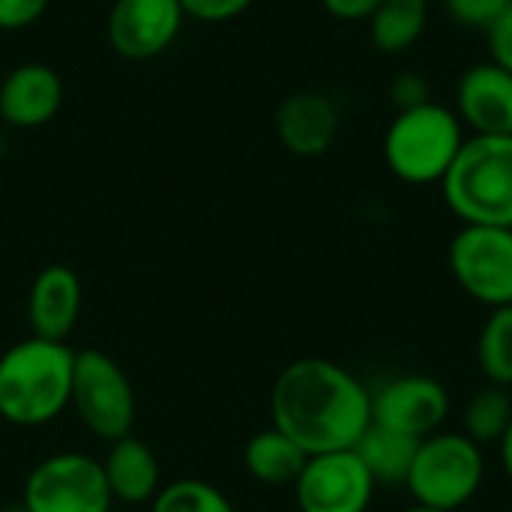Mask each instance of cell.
I'll return each instance as SVG.
<instances>
[{"label":"cell","instance_id":"cell-1","mask_svg":"<svg viewBox=\"0 0 512 512\" xmlns=\"http://www.w3.org/2000/svg\"><path fill=\"white\" fill-rule=\"evenodd\" d=\"M270 417L306 456L354 450L372 426V393L345 366L303 357L279 372Z\"/></svg>","mask_w":512,"mask_h":512},{"label":"cell","instance_id":"cell-2","mask_svg":"<svg viewBox=\"0 0 512 512\" xmlns=\"http://www.w3.org/2000/svg\"><path fill=\"white\" fill-rule=\"evenodd\" d=\"M75 351L66 342L27 336L0 354V417L18 429L54 423L72 396Z\"/></svg>","mask_w":512,"mask_h":512},{"label":"cell","instance_id":"cell-3","mask_svg":"<svg viewBox=\"0 0 512 512\" xmlns=\"http://www.w3.org/2000/svg\"><path fill=\"white\" fill-rule=\"evenodd\" d=\"M441 189L462 225L512 228V135H468Z\"/></svg>","mask_w":512,"mask_h":512},{"label":"cell","instance_id":"cell-4","mask_svg":"<svg viewBox=\"0 0 512 512\" xmlns=\"http://www.w3.org/2000/svg\"><path fill=\"white\" fill-rule=\"evenodd\" d=\"M465 144V126L453 108L426 102L399 111L384 135V162L393 177L411 186L441 183Z\"/></svg>","mask_w":512,"mask_h":512},{"label":"cell","instance_id":"cell-5","mask_svg":"<svg viewBox=\"0 0 512 512\" xmlns=\"http://www.w3.org/2000/svg\"><path fill=\"white\" fill-rule=\"evenodd\" d=\"M486 477L483 447L465 432H435L420 441L405 489L414 504L453 512L477 498Z\"/></svg>","mask_w":512,"mask_h":512},{"label":"cell","instance_id":"cell-6","mask_svg":"<svg viewBox=\"0 0 512 512\" xmlns=\"http://www.w3.org/2000/svg\"><path fill=\"white\" fill-rule=\"evenodd\" d=\"M69 408L99 441H120L135 426V390L129 375L105 351H75Z\"/></svg>","mask_w":512,"mask_h":512},{"label":"cell","instance_id":"cell-7","mask_svg":"<svg viewBox=\"0 0 512 512\" xmlns=\"http://www.w3.org/2000/svg\"><path fill=\"white\" fill-rule=\"evenodd\" d=\"M21 507L27 512H111L114 501L99 459L87 453H54L27 474Z\"/></svg>","mask_w":512,"mask_h":512},{"label":"cell","instance_id":"cell-8","mask_svg":"<svg viewBox=\"0 0 512 512\" xmlns=\"http://www.w3.org/2000/svg\"><path fill=\"white\" fill-rule=\"evenodd\" d=\"M450 270L477 303L512 306V228L462 225L450 243Z\"/></svg>","mask_w":512,"mask_h":512},{"label":"cell","instance_id":"cell-9","mask_svg":"<svg viewBox=\"0 0 512 512\" xmlns=\"http://www.w3.org/2000/svg\"><path fill=\"white\" fill-rule=\"evenodd\" d=\"M294 498L300 512H366L375 498V480L354 450L318 453L306 459Z\"/></svg>","mask_w":512,"mask_h":512},{"label":"cell","instance_id":"cell-10","mask_svg":"<svg viewBox=\"0 0 512 512\" xmlns=\"http://www.w3.org/2000/svg\"><path fill=\"white\" fill-rule=\"evenodd\" d=\"M450 414V393L429 375H402L372 393V423L408 438L441 432Z\"/></svg>","mask_w":512,"mask_h":512},{"label":"cell","instance_id":"cell-11","mask_svg":"<svg viewBox=\"0 0 512 512\" xmlns=\"http://www.w3.org/2000/svg\"><path fill=\"white\" fill-rule=\"evenodd\" d=\"M180 0H114L108 45L126 60H150L168 51L183 27Z\"/></svg>","mask_w":512,"mask_h":512},{"label":"cell","instance_id":"cell-12","mask_svg":"<svg viewBox=\"0 0 512 512\" xmlns=\"http://www.w3.org/2000/svg\"><path fill=\"white\" fill-rule=\"evenodd\" d=\"M453 111L471 135H512V75L492 60L465 69Z\"/></svg>","mask_w":512,"mask_h":512},{"label":"cell","instance_id":"cell-13","mask_svg":"<svg viewBox=\"0 0 512 512\" xmlns=\"http://www.w3.org/2000/svg\"><path fill=\"white\" fill-rule=\"evenodd\" d=\"M84 303L81 279L66 264H51L36 273L30 294H27V321L30 336L66 342L78 324Z\"/></svg>","mask_w":512,"mask_h":512},{"label":"cell","instance_id":"cell-14","mask_svg":"<svg viewBox=\"0 0 512 512\" xmlns=\"http://www.w3.org/2000/svg\"><path fill=\"white\" fill-rule=\"evenodd\" d=\"M63 105V81L48 63H21L0 84V120L12 129H39Z\"/></svg>","mask_w":512,"mask_h":512},{"label":"cell","instance_id":"cell-15","mask_svg":"<svg viewBox=\"0 0 512 512\" xmlns=\"http://www.w3.org/2000/svg\"><path fill=\"white\" fill-rule=\"evenodd\" d=\"M276 135L294 156H321L339 135V108L315 90L291 93L276 108Z\"/></svg>","mask_w":512,"mask_h":512},{"label":"cell","instance_id":"cell-16","mask_svg":"<svg viewBox=\"0 0 512 512\" xmlns=\"http://www.w3.org/2000/svg\"><path fill=\"white\" fill-rule=\"evenodd\" d=\"M102 471H105L111 501L126 507V510L150 504L162 489L159 459L135 435H126V438L108 444V453L102 459Z\"/></svg>","mask_w":512,"mask_h":512},{"label":"cell","instance_id":"cell-17","mask_svg":"<svg viewBox=\"0 0 512 512\" xmlns=\"http://www.w3.org/2000/svg\"><path fill=\"white\" fill-rule=\"evenodd\" d=\"M306 453L276 426L255 432L243 447V465L249 477L261 486H294L300 471L306 468Z\"/></svg>","mask_w":512,"mask_h":512},{"label":"cell","instance_id":"cell-18","mask_svg":"<svg viewBox=\"0 0 512 512\" xmlns=\"http://www.w3.org/2000/svg\"><path fill=\"white\" fill-rule=\"evenodd\" d=\"M417 450H420L417 438L390 432V429L375 426V423L363 432V438L354 447V453L360 456V462L372 474L375 486H399V483L405 486Z\"/></svg>","mask_w":512,"mask_h":512},{"label":"cell","instance_id":"cell-19","mask_svg":"<svg viewBox=\"0 0 512 512\" xmlns=\"http://www.w3.org/2000/svg\"><path fill=\"white\" fill-rule=\"evenodd\" d=\"M429 27V0H381L369 18L372 45L384 54H405Z\"/></svg>","mask_w":512,"mask_h":512},{"label":"cell","instance_id":"cell-20","mask_svg":"<svg viewBox=\"0 0 512 512\" xmlns=\"http://www.w3.org/2000/svg\"><path fill=\"white\" fill-rule=\"evenodd\" d=\"M512 423V396L507 387H498V384H489L483 387L465 408V417H462V426H465V435L486 447V444H501V438L507 435Z\"/></svg>","mask_w":512,"mask_h":512},{"label":"cell","instance_id":"cell-21","mask_svg":"<svg viewBox=\"0 0 512 512\" xmlns=\"http://www.w3.org/2000/svg\"><path fill=\"white\" fill-rule=\"evenodd\" d=\"M477 360L489 384L512 387V306L492 309L477 339Z\"/></svg>","mask_w":512,"mask_h":512},{"label":"cell","instance_id":"cell-22","mask_svg":"<svg viewBox=\"0 0 512 512\" xmlns=\"http://www.w3.org/2000/svg\"><path fill=\"white\" fill-rule=\"evenodd\" d=\"M150 512H237L228 495L207 480H174L150 501Z\"/></svg>","mask_w":512,"mask_h":512},{"label":"cell","instance_id":"cell-23","mask_svg":"<svg viewBox=\"0 0 512 512\" xmlns=\"http://www.w3.org/2000/svg\"><path fill=\"white\" fill-rule=\"evenodd\" d=\"M450 18L459 27H471V30H489V24L507 12L512 6V0H444Z\"/></svg>","mask_w":512,"mask_h":512},{"label":"cell","instance_id":"cell-24","mask_svg":"<svg viewBox=\"0 0 512 512\" xmlns=\"http://www.w3.org/2000/svg\"><path fill=\"white\" fill-rule=\"evenodd\" d=\"M390 102L396 105V114L399 111H411V108H420L426 102H432L429 96V81L417 72H399L393 81H390Z\"/></svg>","mask_w":512,"mask_h":512},{"label":"cell","instance_id":"cell-25","mask_svg":"<svg viewBox=\"0 0 512 512\" xmlns=\"http://www.w3.org/2000/svg\"><path fill=\"white\" fill-rule=\"evenodd\" d=\"M252 3L255 0H180L186 15H192L195 21H207V24L231 21L243 15Z\"/></svg>","mask_w":512,"mask_h":512},{"label":"cell","instance_id":"cell-26","mask_svg":"<svg viewBox=\"0 0 512 512\" xmlns=\"http://www.w3.org/2000/svg\"><path fill=\"white\" fill-rule=\"evenodd\" d=\"M486 42H489V60L512 75V6L489 24Z\"/></svg>","mask_w":512,"mask_h":512},{"label":"cell","instance_id":"cell-27","mask_svg":"<svg viewBox=\"0 0 512 512\" xmlns=\"http://www.w3.org/2000/svg\"><path fill=\"white\" fill-rule=\"evenodd\" d=\"M51 0H0V30H24L42 18Z\"/></svg>","mask_w":512,"mask_h":512},{"label":"cell","instance_id":"cell-28","mask_svg":"<svg viewBox=\"0 0 512 512\" xmlns=\"http://www.w3.org/2000/svg\"><path fill=\"white\" fill-rule=\"evenodd\" d=\"M324 9L339 21H369L381 0H321Z\"/></svg>","mask_w":512,"mask_h":512},{"label":"cell","instance_id":"cell-29","mask_svg":"<svg viewBox=\"0 0 512 512\" xmlns=\"http://www.w3.org/2000/svg\"><path fill=\"white\" fill-rule=\"evenodd\" d=\"M501 465H504V474L510 477V483H512V423H510V429H507V435L501 438Z\"/></svg>","mask_w":512,"mask_h":512},{"label":"cell","instance_id":"cell-30","mask_svg":"<svg viewBox=\"0 0 512 512\" xmlns=\"http://www.w3.org/2000/svg\"><path fill=\"white\" fill-rule=\"evenodd\" d=\"M402 512H444V510H435V507H426V504H414V507H408V510Z\"/></svg>","mask_w":512,"mask_h":512},{"label":"cell","instance_id":"cell-31","mask_svg":"<svg viewBox=\"0 0 512 512\" xmlns=\"http://www.w3.org/2000/svg\"><path fill=\"white\" fill-rule=\"evenodd\" d=\"M3 153H6V135L0 132V156H3Z\"/></svg>","mask_w":512,"mask_h":512},{"label":"cell","instance_id":"cell-32","mask_svg":"<svg viewBox=\"0 0 512 512\" xmlns=\"http://www.w3.org/2000/svg\"><path fill=\"white\" fill-rule=\"evenodd\" d=\"M0 512H27V510H24V507L18 504V507H6V510H0Z\"/></svg>","mask_w":512,"mask_h":512},{"label":"cell","instance_id":"cell-33","mask_svg":"<svg viewBox=\"0 0 512 512\" xmlns=\"http://www.w3.org/2000/svg\"><path fill=\"white\" fill-rule=\"evenodd\" d=\"M111 512H135V510H126V507H123V510H111Z\"/></svg>","mask_w":512,"mask_h":512}]
</instances>
